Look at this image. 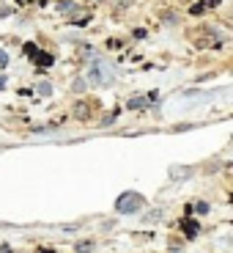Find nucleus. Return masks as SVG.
<instances>
[{
    "instance_id": "nucleus-10",
    "label": "nucleus",
    "mask_w": 233,
    "mask_h": 253,
    "mask_svg": "<svg viewBox=\"0 0 233 253\" xmlns=\"http://www.w3.org/2000/svg\"><path fill=\"white\" fill-rule=\"evenodd\" d=\"M0 88H3V77H0Z\"/></svg>"
},
{
    "instance_id": "nucleus-2",
    "label": "nucleus",
    "mask_w": 233,
    "mask_h": 253,
    "mask_svg": "<svg viewBox=\"0 0 233 253\" xmlns=\"http://www.w3.org/2000/svg\"><path fill=\"white\" fill-rule=\"evenodd\" d=\"M25 50L33 55V61H36V63H41V66H52V55H47V52H38V50H33L31 44H28Z\"/></svg>"
},
{
    "instance_id": "nucleus-8",
    "label": "nucleus",
    "mask_w": 233,
    "mask_h": 253,
    "mask_svg": "<svg viewBox=\"0 0 233 253\" xmlns=\"http://www.w3.org/2000/svg\"><path fill=\"white\" fill-rule=\"evenodd\" d=\"M50 91H52V88H50V83H41V85H38V94H44V96H47Z\"/></svg>"
},
{
    "instance_id": "nucleus-5",
    "label": "nucleus",
    "mask_w": 233,
    "mask_h": 253,
    "mask_svg": "<svg viewBox=\"0 0 233 253\" xmlns=\"http://www.w3.org/2000/svg\"><path fill=\"white\" fill-rule=\"evenodd\" d=\"M143 105H148V99H145V96H134L132 102H129V108L132 110H137V108H143Z\"/></svg>"
},
{
    "instance_id": "nucleus-9",
    "label": "nucleus",
    "mask_w": 233,
    "mask_h": 253,
    "mask_svg": "<svg viewBox=\"0 0 233 253\" xmlns=\"http://www.w3.org/2000/svg\"><path fill=\"white\" fill-rule=\"evenodd\" d=\"M8 63V58H6V52H0V66H6Z\"/></svg>"
},
{
    "instance_id": "nucleus-4",
    "label": "nucleus",
    "mask_w": 233,
    "mask_h": 253,
    "mask_svg": "<svg viewBox=\"0 0 233 253\" xmlns=\"http://www.w3.org/2000/svg\"><path fill=\"white\" fill-rule=\"evenodd\" d=\"M170 176L176 179V182H178V179H187V176H189V168H181V165H176V168H170Z\"/></svg>"
},
{
    "instance_id": "nucleus-7",
    "label": "nucleus",
    "mask_w": 233,
    "mask_h": 253,
    "mask_svg": "<svg viewBox=\"0 0 233 253\" xmlns=\"http://www.w3.org/2000/svg\"><path fill=\"white\" fill-rule=\"evenodd\" d=\"M71 6H74V3H71V0H61V3H58V8H61V11H69Z\"/></svg>"
},
{
    "instance_id": "nucleus-6",
    "label": "nucleus",
    "mask_w": 233,
    "mask_h": 253,
    "mask_svg": "<svg viewBox=\"0 0 233 253\" xmlns=\"http://www.w3.org/2000/svg\"><path fill=\"white\" fill-rule=\"evenodd\" d=\"M184 228H187V237H195V231H198L195 223H184Z\"/></svg>"
},
{
    "instance_id": "nucleus-3",
    "label": "nucleus",
    "mask_w": 233,
    "mask_h": 253,
    "mask_svg": "<svg viewBox=\"0 0 233 253\" xmlns=\"http://www.w3.org/2000/svg\"><path fill=\"white\" fill-rule=\"evenodd\" d=\"M214 3H217V0H200L198 6H192V8H189V14H195V17H198V14H203L206 8H211Z\"/></svg>"
},
{
    "instance_id": "nucleus-1",
    "label": "nucleus",
    "mask_w": 233,
    "mask_h": 253,
    "mask_svg": "<svg viewBox=\"0 0 233 253\" xmlns=\"http://www.w3.org/2000/svg\"><path fill=\"white\" fill-rule=\"evenodd\" d=\"M143 207H145V198L140 196V193H134V190L124 193V196L115 201V209H118V212H124V215H134V212H140Z\"/></svg>"
}]
</instances>
